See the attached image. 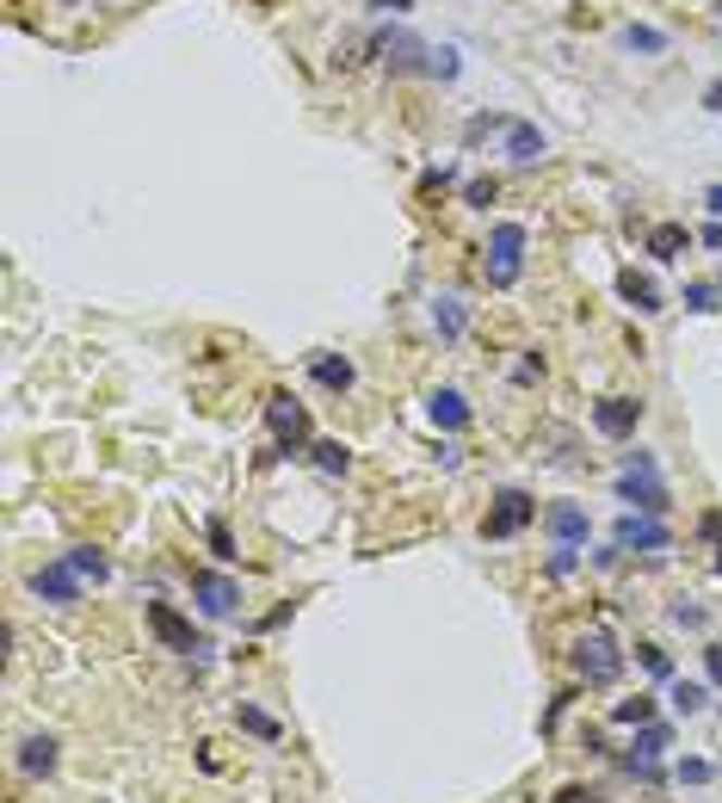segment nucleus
<instances>
[{"instance_id": "aec40b11", "label": "nucleus", "mask_w": 722, "mask_h": 803, "mask_svg": "<svg viewBox=\"0 0 722 803\" xmlns=\"http://www.w3.org/2000/svg\"><path fill=\"white\" fill-rule=\"evenodd\" d=\"M309 452H315V470H322V477H346V470H352V452H346L340 440H315Z\"/></svg>"}, {"instance_id": "cd10ccee", "label": "nucleus", "mask_w": 722, "mask_h": 803, "mask_svg": "<svg viewBox=\"0 0 722 803\" xmlns=\"http://www.w3.org/2000/svg\"><path fill=\"white\" fill-rule=\"evenodd\" d=\"M204 544H210L216 556H223V563L235 556V532H228V519H210V526H204Z\"/></svg>"}, {"instance_id": "f8f14e48", "label": "nucleus", "mask_w": 722, "mask_h": 803, "mask_svg": "<svg viewBox=\"0 0 722 803\" xmlns=\"http://www.w3.org/2000/svg\"><path fill=\"white\" fill-rule=\"evenodd\" d=\"M618 291H624V304L636 309V316H655V309H661V285H655L648 272H636V267L618 272Z\"/></svg>"}, {"instance_id": "f257e3e1", "label": "nucleus", "mask_w": 722, "mask_h": 803, "mask_svg": "<svg viewBox=\"0 0 722 803\" xmlns=\"http://www.w3.org/2000/svg\"><path fill=\"white\" fill-rule=\"evenodd\" d=\"M574 674H581L587 687H611V680L624 674V650H618V637L593 625V631L574 643Z\"/></svg>"}, {"instance_id": "9d476101", "label": "nucleus", "mask_w": 722, "mask_h": 803, "mask_svg": "<svg viewBox=\"0 0 722 803\" xmlns=\"http://www.w3.org/2000/svg\"><path fill=\"white\" fill-rule=\"evenodd\" d=\"M507 161H513V168H537V161H544V155H550V136L537 131V124H525V118H507Z\"/></svg>"}, {"instance_id": "0eeeda50", "label": "nucleus", "mask_w": 722, "mask_h": 803, "mask_svg": "<svg viewBox=\"0 0 722 803\" xmlns=\"http://www.w3.org/2000/svg\"><path fill=\"white\" fill-rule=\"evenodd\" d=\"M532 519H537V501L525 495V489H500L495 507H488V526H482V532H488V538H519L525 526H532Z\"/></svg>"}, {"instance_id": "c85d7f7f", "label": "nucleus", "mask_w": 722, "mask_h": 803, "mask_svg": "<svg viewBox=\"0 0 722 803\" xmlns=\"http://www.w3.org/2000/svg\"><path fill=\"white\" fill-rule=\"evenodd\" d=\"M463 198H470L475 211H488V205L500 198V186H495V180H470V186H463Z\"/></svg>"}, {"instance_id": "393cba45", "label": "nucleus", "mask_w": 722, "mask_h": 803, "mask_svg": "<svg viewBox=\"0 0 722 803\" xmlns=\"http://www.w3.org/2000/svg\"><path fill=\"white\" fill-rule=\"evenodd\" d=\"M667 699H673V711H685V717H692V711L710 705V687H704V680H673V692H667Z\"/></svg>"}, {"instance_id": "4be33fe9", "label": "nucleus", "mask_w": 722, "mask_h": 803, "mask_svg": "<svg viewBox=\"0 0 722 803\" xmlns=\"http://www.w3.org/2000/svg\"><path fill=\"white\" fill-rule=\"evenodd\" d=\"M685 309H698V316L722 309V279H692V285H685Z\"/></svg>"}, {"instance_id": "e433bc0d", "label": "nucleus", "mask_w": 722, "mask_h": 803, "mask_svg": "<svg viewBox=\"0 0 722 803\" xmlns=\"http://www.w3.org/2000/svg\"><path fill=\"white\" fill-rule=\"evenodd\" d=\"M698 532H704V538H722V514H704V519H698Z\"/></svg>"}, {"instance_id": "20e7f679", "label": "nucleus", "mask_w": 722, "mask_h": 803, "mask_svg": "<svg viewBox=\"0 0 722 803\" xmlns=\"http://www.w3.org/2000/svg\"><path fill=\"white\" fill-rule=\"evenodd\" d=\"M266 421H272V433H278V452H272V458H290V452L309 440V408L290 396V390H272L266 396Z\"/></svg>"}, {"instance_id": "2eb2a0df", "label": "nucleus", "mask_w": 722, "mask_h": 803, "mask_svg": "<svg viewBox=\"0 0 722 803\" xmlns=\"http://www.w3.org/2000/svg\"><path fill=\"white\" fill-rule=\"evenodd\" d=\"M685 248H692V230H685V223H655V230H648V254H655V260H680Z\"/></svg>"}, {"instance_id": "a878e982", "label": "nucleus", "mask_w": 722, "mask_h": 803, "mask_svg": "<svg viewBox=\"0 0 722 803\" xmlns=\"http://www.w3.org/2000/svg\"><path fill=\"white\" fill-rule=\"evenodd\" d=\"M624 50H643V57H661V50H667V32H655V25H624Z\"/></svg>"}, {"instance_id": "4468645a", "label": "nucleus", "mask_w": 722, "mask_h": 803, "mask_svg": "<svg viewBox=\"0 0 722 803\" xmlns=\"http://www.w3.org/2000/svg\"><path fill=\"white\" fill-rule=\"evenodd\" d=\"M550 538L556 544H587V514L574 501H556L550 507Z\"/></svg>"}, {"instance_id": "bb28decb", "label": "nucleus", "mask_w": 722, "mask_h": 803, "mask_svg": "<svg viewBox=\"0 0 722 803\" xmlns=\"http://www.w3.org/2000/svg\"><path fill=\"white\" fill-rule=\"evenodd\" d=\"M636 662H643V668L655 674V680H673V662H667L661 643H636Z\"/></svg>"}, {"instance_id": "f03ea898", "label": "nucleus", "mask_w": 722, "mask_h": 803, "mask_svg": "<svg viewBox=\"0 0 722 803\" xmlns=\"http://www.w3.org/2000/svg\"><path fill=\"white\" fill-rule=\"evenodd\" d=\"M482 272H488V285H495V291L519 285V272H525V223H495Z\"/></svg>"}, {"instance_id": "f3484780", "label": "nucleus", "mask_w": 722, "mask_h": 803, "mask_svg": "<svg viewBox=\"0 0 722 803\" xmlns=\"http://www.w3.org/2000/svg\"><path fill=\"white\" fill-rule=\"evenodd\" d=\"M309 371H315V383H322V390H352V378H359V371H352V359H334V353H315V359H309Z\"/></svg>"}, {"instance_id": "39448f33", "label": "nucleus", "mask_w": 722, "mask_h": 803, "mask_svg": "<svg viewBox=\"0 0 722 803\" xmlns=\"http://www.w3.org/2000/svg\"><path fill=\"white\" fill-rule=\"evenodd\" d=\"M142 618H149V631H154V643H161V650H179V655H204L210 650L204 637L191 631V618H179L167 600H149V606H142Z\"/></svg>"}, {"instance_id": "72a5a7b5", "label": "nucleus", "mask_w": 722, "mask_h": 803, "mask_svg": "<svg viewBox=\"0 0 722 803\" xmlns=\"http://www.w3.org/2000/svg\"><path fill=\"white\" fill-rule=\"evenodd\" d=\"M574 569V544H562V551L550 556V575H569Z\"/></svg>"}, {"instance_id": "473e14b6", "label": "nucleus", "mask_w": 722, "mask_h": 803, "mask_svg": "<svg viewBox=\"0 0 722 803\" xmlns=\"http://www.w3.org/2000/svg\"><path fill=\"white\" fill-rule=\"evenodd\" d=\"M704 674H710V687H722V650H704Z\"/></svg>"}, {"instance_id": "2f4dec72", "label": "nucleus", "mask_w": 722, "mask_h": 803, "mask_svg": "<svg viewBox=\"0 0 722 803\" xmlns=\"http://www.w3.org/2000/svg\"><path fill=\"white\" fill-rule=\"evenodd\" d=\"M513 378H519V383H532V378H544V359H537V353H532V359H519V371H513Z\"/></svg>"}, {"instance_id": "7c9ffc66", "label": "nucleus", "mask_w": 722, "mask_h": 803, "mask_svg": "<svg viewBox=\"0 0 722 803\" xmlns=\"http://www.w3.org/2000/svg\"><path fill=\"white\" fill-rule=\"evenodd\" d=\"M680 779L685 785H710V779H717V766H710V761H680Z\"/></svg>"}, {"instance_id": "c756f323", "label": "nucleus", "mask_w": 722, "mask_h": 803, "mask_svg": "<svg viewBox=\"0 0 722 803\" xmlns=\"http://www.w3.org/2000/svg\"><path fill=\"white\" fill-rule=\"evenodd\" d=\"M673 625H685V631H704V606H692V600H673Z\"/></svg>"}, {"instance_id": "6e6552de", "label": "nucleus", "mask_w": 722, "mask_h": 803, "mask_svg": "<svg viewBox=\"0 0 722 803\" xmlns=\"http://www.w3.org/2000/svg\"><path fill=\"white\" fill-rule=\"evenodd\" d=\"M611 544H618V551H667V544H673V532H667L661 519L655 514H624L618 519V532H611Z\"/></svg>"}, {"instance_id": "a19ab883", "label": "nucleus", "mask_w": 722, "mask_h": 803, "mask_svg": "<svg viewBox=\"0 0 722 803\" xmlns=\"http://www.w3.org/2000/svg\"><path fill=\"white\" fill-rule=\"evenodd\" d=\"M717 551H722V538H717ZM717 575H722V556H717Z\"/></svg>"}, {"instance_id": "58836bf2", "label": "nucleus", "mask_w": 722, "mask_h": 803, "mask_svg": "<svg viewBox=\"0 0 722 803\" xmlns=\"http://www.w3.org/2000/svg\"><path fill=\"white\" fill-rule=\"evenodd\" d=\"M704 248H722V223H710V230H704Z\"/></svg>"}, {"instance_id": "412c9836", "label": "nucleus", "mask_w": 722, "mask_h": 803, "mask_svg": "<svg viewBox=\"0 0 722 803\" xmlns=\"http://www.w3.org/2000/svg\"><path fill=\"white\" fill-rule=\"evenodd\" d=\"M69 569H75L80 581H105V575H112V563H105V551L80 544V551H69Z\"/></svg>"}, {"instance_id": "9b49d317", "label": "nucleus", "mask_w": 722, "mask_h": 803, "mask_svg": "<svg viewBox=\"0 0 722 803\" xmlns=\"http://www.w3.org/2000/svg\"><path fill=\"white\" fill-rule=\"evenodd\" d=\"M32 593L50 600V606H75V600H80V575L69 569V556H62V563H43V569L32 575Z\"/></svg>"}, {"instance_id": "423d86ee", "label": "nucleus", "mask_w": 722, "mask_h": 803, "mask_svg": "<svg viewBox=\"0 0 722 803\" xmlns=\"http://www.w3.org/2000/svg\"><path fill=\"white\" fill-rule=\"evenodd\" d=\"M191 600H198V613L204 618H228L241 606V581L223 569H191Z\"/></svg>"}, {"instance_id": "1a4fd4ad", "label": "nucleus", "mask_w": 722, "mask_h": 803, "mask_svg": "<svg viewBox=\"0 0 722 803\" xmlns=\"http://www.w3.org/2000/svg\"><path fill=\"white\" fill-rule=\"evenodd\" d=\"M636 421H643V402H636V396L593 402V427H599L606 440H630V433H636Z\"/></svg>"}, {"instance_id": "4c0bfd02", "label": "nucleus", "mask_w": 722, "mask_h": 803, "mask_svg": "<svg viewBox=\"0 0 722 803\" xmlns=\"http://www.w3.org/2000/svg\"><path fill=\"white\" fill-rule=\"evenodd\" d=\"M377 13H408V0H371Z\"/></svg>"}, {"instance_id": "ddd939ff", "label": "nucleus", "mask_w": 722, "mask_h": 803, "mask_svg": "<svg viewBox=\"0 0 722 803\" xmlns=\"http://www.w3.org/2000/svg\"><path fill=\"white\" fill-rule=\"evenodd\" d=\"M426 415H433V427H445V433H463V427H470V402L457 396V390H433V396H426Z\"/></svg>"}, {"instance_id": "b1692460", "label": "nucleus", "mask_w": 722, "mask_h": 803, "mask_svg": "<svg viewBox=\"0 0 722 803\" xmlns=\"http://www.w3.org/2000/svg\"><path fill=\"white\" fill-rule=\"evenodd\" d=\"M433 328L445 334V341H457V334H463V297H438V304H433Z\"/></svg>"}, {"instance_id": "6ab92c4d", "label": "nucleus", "mask_w": 722, "mask_h": 803, "mask_svg": "<svg viewBox=\"0 0 722 803\" xmlns=\"http://www.w3.org/2000/svg\"><path fill=\"white\" fill-rule=\"evenodd\" d=\"M235 724L248 729V736H260V742H278V736H285V724H278V717H266L260 705H235Z\"/></svg>"}, {"instance_id": "a211bd4d", "label": "nucleus", "mask_w": 722, "mask_h": 803, "mask_svg": "<svg viewBox=\"0 0 722 803\" xmlns=\"http://www.w3.org/2000/svg\"><path fill=\"white\" fill-rule=\"evenodd\" d=\"M667 748H673V729H667V724H643V729H636V748H630L624 761H661Z\"/></svg>"}, {"instance_id": "f704fd0d", "label": "nucleus", "mask_w": 722, "mask_h": 803, "mask_svg": "<svg viewBox=\"0 0 722 803\" xmlns=\"http://www.w3.org/2000/svg\"><path fill=\"white\" fill-rule=\"evenodd\" d=\"M704 106H710V112L722 118V81H710V87H704Z\"/></svg>"}, {"instance_id": "ea45409f", "label": "nucleus", "mask_w": 722, "mask_h": 803, "mask_svg": "<svg viewBox=\"0 0 722 803\" xmlns=\"http://www.w3.org/2000/svg\"><path fill=\"white\" fill-rule=\"evenodd\" d=\"M704 205H710V211L722 217V186H710V192H704Z\"/></svg>"}, {"instance_id": "c9c22d12", "label": "nucleus", "mask_w": 722, "mask_h": 803, "mask_svg": "<svg viewBox=\"0 0 722 803\" xmlns=\"http://www.w3.org/2000/svg\"><path fill=\"white\" fill-rule=\"evenodd\" d=\"M556 803H593V791H581V785H569V791H556Z\"/></svg>"}, {"instance_id": "7ed1b4c3", "label": "nucleus", "mask_w": 722, "mask_h": 803, "mask_svg": "<svg viewBox=\"0 0 722 803\" xmlns=\"http://www.w3.org/2000/svg\"><path fill=\"white\" fill-rule=\"evenodd\" d=\"M618 495L636 501L643 514H667V507H673V501H667L661 470H655V452H630V458H624V477H618Z\"/></svg>"}, {"instance_id": "5701e85b", "label": "nucleus", "mask_w": 722, "mask_h": 803, "mask_svg": "<svg viewBox=\"0 0 722 803\" xmlns=\"http://www.w3.org/2000/svg\"><path fill=\"white\" fill-rule=\"evenodd\" d=\"M611 724H655V699H648V692H636V699H618V705H611Z\"/></svg>"}, {"instance_id": "dca6fc26", "label": "nucleus", "mask_w": 722, "mask_h": 803, "mask_svg": "<svg viewBox=\"0 0 722 803\" xmlns=\"http://www.w3.org/2000/svg\"><path fill=\"white\" fill-rule=\"evenodd\" d=\"M20 766L32 773V779L57 773V736H32V742H20Z\"/></svg>"}]
</instances>
